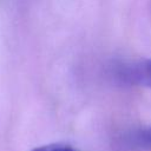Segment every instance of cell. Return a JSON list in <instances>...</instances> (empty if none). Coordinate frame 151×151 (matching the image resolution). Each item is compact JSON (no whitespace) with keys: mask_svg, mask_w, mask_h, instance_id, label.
Wrapping results in <instances>:
<instances>
[{"mask_svg":"<svg viewBox=\"0 0 151 151\" xmlns=\"http://www.w3.org/2000/svg\"><path fill=\"white\" fill-rule=\"evenodd\" d=\"M117 77L130 85L151 87V59L119 66Z\"/></svg>","mask_w":151,"mask_h":151,"instance_id":"obj_1","label":"cell"},{"mask_svg":"<svg viewBox=\"0 0 151 151\" xmlns=\"http://www.w3.org/2000/svg\"><path fill=\"white\" fill-rule=\"evenodd\" d=\"M132 142L138 149L151 151V125L137 130L132 134Z\"/></svg>","mask_w":151,"mask_h":151,"instance_id":"obj_2","label":"cell"},{"mask_svg":"<svg viewBox=\"0 0 151 151\" xmlns=\"http://www.w3.org/2000/svg\"><path fill=\"white\" fill-rule=\"evenodd\" d=\"M31 151H79L78 149L68 145V144H63V143H52V144H46L41 146H37L32 149Z\"/></svg>","mask_w":151,"mask_h":151,"instance_id":"obj_3","label":"cell"}]
</instances>
